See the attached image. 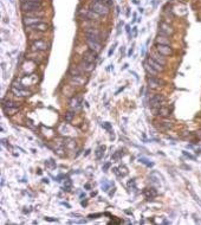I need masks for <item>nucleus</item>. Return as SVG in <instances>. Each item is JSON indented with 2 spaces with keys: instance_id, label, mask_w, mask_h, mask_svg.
<instances>
[{
  "instance_id": "1",
  "label": "nucleus",
  "mask_w": 201,
  "mask_h": 225,
  "mask_svg": "<svg viewBox=\"0 0 201 225\" xmlns=\"http://www.w3.org/2000/svg\"><path fill=\"white\" fill-rule=\"evenodd\" d=\"M90 10L94 11L98 16H107L109 13V6L103 4L102 1H94L90 5Z\"/></svg>"
},
{
  "instance_id": "2",
  "label": "nucleus",
  "mask_w": 201,
  "mask_h": 225,
  "mask_svg": "<svg viewBox=\"0 0 201 225\" xmlns=\"http://www.w3.org/2000/svg\"><path fill=\"white\" fill-rule=\"evenodd\" d=\"M40 8H42V3L39 0H37V1L21 3V11L23 12H37V11H40Z\"/></svg>"
},
{
  "instance_id": "3",
  "label": "nucleus",
  "mask_w": 201,
  "mask_h": 225,
  "mask_svg": "<svg viewBox=\"0 0 201 225\" xmlns=\"http://www.w3.org/2000/svg\"><path fill=\"white\" fill-rule=\"evenodd\" d=\"M166 103V97L163 95H153L149 98V104L152 108H160Z\"/></svg>"
},
{
  "instance_id": "4",
  "label": "nucleus",
  "mask_w": 201,
  "mask_h": 225,
  "mask_svg": "<svg viewBox=\"0 0 201 225\" xmlns=\"http://www.w3.org/2000/svg\"><path fill=\"white\" fill-rule=\"evenodd\" d=\"M85 37H86V39H92V40H96V42H100V32L97 30V29H86L85 30Z\"/></svg>"
},
{
  "instance_id": "5",
  "label": "nucleus",
  "mask_w": 201,
  "mask_h": 225,
  "mask_svg": "<svg viewBox=\"0 0 201 225\" xmlns=\"http://www.w3.org/2000/svg\"><path fill=\"white\" fill-rule=\"evenodd\" d=\"M174 32L173 27L170 25L166 24V23H160L159 24V34H162V36H172Z\"/></svg>"
},
{
  "instance_id": "6",
  "label": "nucleus",
  "mask_w": 201,
  "mask_h": 225,
  "mask_svg": "<svg viewBox=\"0 0 201 225\" xmlns=\"http://www.w3.org/2000/svg\"><path fill=\"white\" fill-rule=\"evenodd\" d=\"M148 84L152 89H157V88H161V86L165 85V81L161 78H157L155 76H152L148 78Z\"/></svg>"
},
{
  "instance_id": "7",
  "label": "nucleus",
  "mask_w": 201,
  "mask_h": 225,
  "mask_svg": "<svg viewBox=\"0 0 201 225\" xmlns=\"http://www.w3.org/2000/svg\"><path fill=\"white\" fill-rule=\"evenodd\" d=\"M32 47L37 50V51H46L50 47V44L46 43L45 40H36L32 43Z\"/></svg>"
},
{
  "instance_id": "8",
  "label": "nucleus",
  "mask_w": 201,
  "mask_h": 225,
  "mask_svg": "<svg viewBox=\"0 0 201 225\" xmlns=\"http://www.w3.org/2000/svg\"><path fill=\"white\" fill-rule=\"evenodd\" d=\"M81 16L84 19H89V20H98V18H99V16L97 13H95V12L91 11V10H83V11H81Z\"/></svg>"
},
{
  "instance_id": "9",
  "label": "nucleus",
  "mask_w": 201,
  "mask_h": 225,
  "mask_svg": "<svg viewBox=\"0 0 201 225\" xmlns=\"http://www.w3.org/2000/svg\"><path fill=\"white\" fill-rule=\"evenodd\" d=\"M156 50L157 52L163 55V56H170L173 55V50L169 45H161V44H156Z\"/></svg>"
},
{
  "instance_id": "10",
  "label": "nucleus",
  "mask_w": 201,
  "mask_h": 225,
  "mask_svg": "<svg viewBox=\"0 0 201 225\" xmlns=\"http://www.w3.org/2000/svg\"><path fill=\"white\" fill-rule=\"evenodd\" d=\"M42 18L40 17H31V16H27V17H24L23 19V23L26 25V26H32L34 24H38V23H42Z\"/></svg>"
},
{
  "instance_id": "11",
  "label": "nucleus",
  "mask_w": 201,
  "mask_h": 225,
  "mask_svg": "<svg viewBox=\"0 0 201 225\" xmlns=\"http://www.w3.org/2000/svg\"><path fill=\"white\" fill-rule=\"evenodd\" d=\"M83 72H91L94 69H95V63H90V62H86V60H82L79 65H78Z\"/></svg>"
},
{
  "instance_id": "12",
  "label": "nucleus",
  "mask_w": 201,
  "mask_h": 225,
  "mask_svg": "<svg viewBox=\"0 0 201 225\" xmlns=\"http://www.w3.org/2000/svg\"><path fill=\"white\" fill-rule=\"evenodd\" d=\"M86 44L88 46L90 47V50L95 52H100V50H102V45H100L99 42H96V40H92V39H86Z\"/></svg>"
},
{
  "instance_id": "13",
  "label": "nucleus",
  "mask_w": 201,
  "mask_h": 225,
  "mask_svg": "<svg viewBox=\"0 0 201 225\" xmlns=\"http://www.w3.org/2000/svg\"><path fill=\"white\" fill-rule=\"evenodd\" d=\"M83 59L86 62H90V63H95V60L97 59V52L92 51V50H90V51H88V52H84Z\"/></svg>"
},
{
  "instance_id": "14",
  "label": "nucleus",
  "mask_w": 201,
  "mask_h": 225,
  "mask_svg": "<svg viewBox=\"0 0 201 225\" xmlns=\"http://www.w3.org/2000/svg\"><path fill=\"white\" fill-rule=\"evenodd\" d=\"M150 58H153L155 62H157V63L159 64H161L162 67H165L166 64H167V60L165 59V56H163V55H161V54H156V52H154V54H152V57H150Z\"/></svg>"
},
{
  "instance_id": "15",
  "label": "nucleus",
  "mask_w": 201,
  "mask_h": 225,
  "mask_svg": "<svg viewBox=\"0 0 201 225\" xmlns=\"http://www.w3.org/2000/svg\"><path fill=\"white\" fill-rule=\"evenodd\" d=\"M29 29L30 30H36V31H42V32H44V31H47V29H49V25L46 24V23H38V24H34V25H32V26H29Z\"/></svg>"
},
{
  "instance_id": "16",
  "label": "nucleus",
  "mask_w": 201,
  "mask_h": 225,
  "mask_svg": "<svg viewBox=\"0 0 201 225\" xmlns=\"http://www.w3.org/2000/svg\"><path fill=\"white\" fill-rule=\"evenodd\" d=\"M69 73L71 75L72 77H82V75H83V71L79 67H76V65H72L70 67L69 69Z\"/></svg>"
},
{
  "instance_id": "17",
  "label": "nucleus",
  "mask_w": 201,
  "mask_h": 225,
  "mask_svg": "<svg viewBox=\"0 0 201 225\" xmlns=\"http://www.w3.org/2000/svg\"><path fill=\"white\" fill-rule=\"evenodd\" d=\"M156 115H160V116H163V117H168L170 115V109L167 108V107H160V108H156Z\"/></svg>"
},
{
  "instance_id": "18",
  "label": "nucleus",
  "mask_w": 201,
  "mask_h": 225,
  "mask_svg": "<svg viewBox=\"0 0 201 225\" xmlns=\"http://www.w3.org/2000/svg\"><path fill=\"white\" fill-rule=\"evenodd\" d=\"M173 126H174V122L170 121V120H167V119H163V120H161V122H160V129H162V130H166V129L173 128Z\"/></svg>"
},
{
  "instance_id": "19",
  "label": "nucleus",
  "mask_w": 201,
  "mask_h": 225,
  "mask_svg": "<svg viewBox=\"0 0 201 225\" xmlns=\"http://www.w3.org/2000/svg\"><path fill=\"white\" fill-rule=\"evenodd\" d=\"M143 194L147 199H153L157 196V191L155 189H153V187H150V189H144L143 190Z\"/></svg>"
},
{
  "instance_id": "20",
  "label": "nucleus",
  "mask_w": 201,
  "mask_h": 225,
  "mask_svg": "<svg viewBox=\"0 0 201 225\" xmlns=\"http://www.w3.org/2000/svg\"><path fill=\"white\" fill-rule=\"evenodd\" d=\"M12 91H13V94L16 95V96H30L31 95V93L30 91H27L26 89H24V88H16V86H13L12 88Z\"/></svg>"
},
{
  "instance_id": "21",
  "label": "nucleus",
  "mask_w": 201,
  "mask_h": 225,
  "mask_svg": "<svg viewBox=\"0 0 201 225\" xmlns=\"http://www.w3.org/2000/svg\"><path fill=\"white\" fill-rule=\"evenodd\" d=\"M147 63L152 67L154 70H156L157 72H160V71H163V67L161 65V64H159L157 62H155L153 58H148V60H147Z\"/></svg>"
},
{
  "instance_id": "22",
  "label": "nucleus",
  "mask_w": 201,
  "mask_h": 225,
  "mask_svg": "<svg viewBox=\"0 0 201 225\" xmlns=\"http://www.w3.org/2000/svg\"><path fill=\"white\" fill-rule=\"evenodd\" d=\"M82 102H83L82 96H77V97H75V98H72V99H71L70 106H71L72 108H75V109H79V108H81Z\"/></svg>"
},
{
  "instance_id": "23",
  "label": "nucleus",
  "mask_w": 201,
  "mask_h": 225,
  "mask_svg": "<svg viewBox=\"0 0 201 225\" xmlns=\"http://www.w3.org/2000/svg\"><path fill=\"white\" fill-rule=\"evenodd\" d=\"M156 44H161V45H170V39L168 38V36L159 34V37L156 38Z\"/></svg>"
},
{
  "instance_id": "24",
  "label": "nucleus",
  "mask_w": 201,
  "mask_h": 225,
  "mask_svg": "<svg viewBox=\"0 0 201 225\" xmlns=\"http://www.w3.org/2000/svg\"><path fill=\"white\" fill-rule=\"evenodd\" d=\"M3 107L4 108H18L19 109V103H17V102H13V101H4L3 102Z\"/></svg>"
},
{
  "instance_id": "25",
  "label": "nucleus",
  "mask_w": 201,
  "mask_h": 225,
  "mask_svg": "<svg viewBox=\"0 0 201 225\" xmlns=\"http://www.w3.org/2000/svg\"><path fill=\"white\" fill-rule=\"evenodd\" d=\"M104 149H105L104 146H99V147L96 149L95 154H96V159H97V160H100V159L103 158V155H104Z\"/></svg>"
},
{
  "instance_id": "26",
  "label": "nucleus",
  "mask_w": 201,
  "mask_h": 225,
  "mask_svg": "<svg viewBox=\"0 0 201 225\" xmlns=\"http://www.w3.org/2000/svg\"><path fill=\"white\" fill-rule=\"evenodd\" d=\"M111 186H112V182L108 181V179H103V180H102V184H100V187H102V190H103L104 192H108Z\"/></svg>"
},
{
  "instance_id": "27",
  "label": "nucleus",
  "mask_w": 201,
  "mask_h": 225,
  "mask_svg": "<svg viewBox=\"0 0 201 225\" xmlns=\"http://www.w3.org/2000/svg\"><path fill=\"white\" fill-rule=\"evenodd\" d=\"M139 161L142 162V164H144V165L148 166V167H153V166H154V162H150L147 158H143V156H141V158L139 159Z\"/></svg>"
},
{
  "instance_id": "28",
  "label": "nucleus",
  "mask_w": 201,
  "mask_h": 225,
  "mask_svg": "<svg viewBox=\"0 0 201 225\" xmlns=\"http://www.w3.org/2000/svg\"><path fill=\"white\" fill-rule=\"evenodd\" d=\"M122 156H123V151H117L114 155L111 156V159L114 160V161H118V160H121Z\"/></svg>"
},
{
  "instance_id": "29",
  "label": "nucleus",
  "mask_w": 201,
  "mask_h": 225,
  "mask_svg": "<svg viewBox=\"0 0 201 225\" xmlns=\"http://www.w3.org/2000/svg\"><path fill=\"white\" fill-rule=\"evenodd\" d=\"M73 116H75V111H68L66 114H65V116H64V119H65V121L66 122H71V120L73 119Z\"/></svg>"
},
{
  "instance_id": "30",
  "label": "nucleus",
  "mask_w": 201,
  "mask_h": 225,
  "mask_svg": "<svg viewBox=\"0 0 201 225\" xmlns=\"http://www.w3.org/2000/svg\"><path fill=\"white\" fill-rule=\"evenodd\" d=\"M144 69H146L149 73H152V75H156V73H157V71H156V70H154V69H153L152 67H150L148 63H144Z\"/></svg>"
},
{
  "instance_id": "31",
  "label": "nucleus",
  "mask_w": 201,
  "mask_h": 225,
  "mask_svg": "<svg viewBox=\"0 0 201 225\" xmlns=\"http://www.w3.org/2000/svg\"><path fill=\"white\" fill-rule=\"evenodd\" d=\"M71 186H72V181L70 179H66L64 184V191H71Z\"/></svg>"
},
{
  "instance_id": "32",
  "label": "nucleus",
  "mask_w": 201,
  "mask_h": 225,
  "mask_svg": "<svg viewBox=\"0 0 201 225\" xmlns=\"http://www.w3.org/2000/svg\"><path fill=\"white\" fill-rule=\"evenodd\" d=\"M128 189L129 190H136V185H135V180L131 179L129 182H128Z\"/></svg>"
},
{
  "instance_id": "33",
  "label": "nucleus",
  "mask_w": 201,
  "mask_h": 225,
  "mask_svg": "<svg viewBox=\"0 0 201 225\" xmlns=\"http://www.w3.org/2000/svg\"><path fill=\"white\" fill-rule=\"evenodd\" d=\"M4 110H5V113H8L10 115H12L13 113H16L18 110V108H4Z\"/></svg>"
},
{
  "instance_id": "34",
  "label": "nucleus",
  "mask_w": 201,
  "mask_h": 225,
  "mask_svg": "<svg viewBox=\"0 0 201 225\" xmlns=\"http://www.w3.org/2000/svg\"><path fill=\"white\" fill-rule=\"evenodd\" d=\"M102 127H103L104 129H107L108 132H111V129H112V128H111V124H110L109 122H103V123H102Z\"/></svg>"
},
{
  "instance_id": "35",
  "label": "nucleus",
  "mask_w": 201,
  "mask_h": 225,
  "mask_svg": "<svg viewBox=\"0 0 201 225\" xmlns=\"http://www.w3.org/2000/svg\"><path fill=\"white\" fill-rule=\"evenodd\" d=\"M191 193H192V196H193V198L195 199V202H196V203H198V204H199V205L201 206V200H200V198H199V197H198V196H196V194L194 193V191H193L192 189H191Z\"/></svg>"
},
{
  "instance_id": "36",
  "label": "nucleus",
  "mask_w": 201,
  "mask_h": 225,
  "mask_svg": "<svg viewBox=\"0 0 201 225\" xmlns=\"http://www.w3.org/2000/svg\"><path fill=\"white\" fill-rule=\"evenodd\" d=\"M117 46V43H114V45H112L111 47H110V50H109V52H108V56L109 57H111V55L114 54V51H115V47Z\"/></svg>"
},
{
  "instance_id": "37",
  "label": "nucleus",
  "mask_w": 201,
  "mask_h": 225,
  "mask_svg": "<svg viewBox=\"0 0 201 225\" xmlns=\"http://www.w3.org/2000/svg\"><path fill=\"white\" fill-rule=\"evenodd\" d=\"M182 153H183V155H185V156H187L188 159H191V160H195V156H194V155H192L191 153H188V152H186V151H183Z\"/></svg>"
},
{
  "instance_id": "38",
  "label": "nucleus",
  "mask_w": 201,
  "mask_h": 225,
  "mask_svg": "<svg viewBox=\"0 0 201 225\" xmlns=\"http://www.w3.org/2000/svg\"><path fill=\"white\" fill-rule=\"evenodd\" d=\"M45 165H49V166H51V167H56V162L53 160H49L45 162Z\"/></svg>"
},
{
  "instance_id": "39",
  "label": "nucleus",
  "mask_w": 201,
  "mask_h": 225,
  "mask_svg": "<svg viewBox=\"0 0 201 225\" xmlns=\"http://www.w3.org/2000/svg\"><path fill=\"white\" fill-rule=\"evenodd\" d=\"M125 31H127L128 36H129V39L131 38V34H130V25H125Z\"/></svg>"
},
{
  "instance_id": "40",
  "label": "nucleus",
  "mask_w": 201,
  "mask_h": 225,
  "mask_svg": "<svg viewBox=\"0 0 201 225\" xmlns=\"http://www.w3.org/2000/svg\"><path fill=\"white\" fill-rule=\"evenodd\" d=\"M97 217H100V215H99V213H96V215H90V216H88V218H89V219H96Z\"/></svg>"
},
{
  "instance_id": "41",
  "label": "nucleus",
  "mask_w": 201,
  "mask_h": 225,
  "mask_svg": "<svg viewBox=\"0 0 201 225\" xmlns=\"http://www.w3.org/2000/svg\"><path fill=\"white\" fill-rule=\"evenodd\" d=\"M110 165H111L110 162H107V164H104V166H103V171H104V172H107V171H108V168L110 167Z\"/></svg>"
},
{
  "instance_id": "42",
  "label": "nucleus",
  "mask_w": 201,
  "mask_h": 225,
  "mask_svg": "<svg viewBox=\"0 0 201 225\" xmlns=\"http://www.w3.org/2000/svg\"><path fill=\"white\" fill-rule=\"evenodd\" d=\"M133 54H134V47H130V50L128 51V57H131Z\"/></svg>"
},
{
  "instance_id": "43",
  "label": "nucleus",
  "mask_w": 201,
  "mask_h": 225,
  "mask_svg": "<svg viewBox=\"0 0 201 225\" xmlns=\"http://www.w3.org/2000/svg\"><path fill=\"white\" fill-rule=\"evenodd\" d=\"M137 36V27H133V37Z\"/></svg>"
},
{
  "instance_id": "44",
  "label": "nucleus",
  "mask_w": 201,
  "mask_h": 225,
  "mask_svg": "<svg viewBox=\"0 0 201 225\" xmlns=\"http://www.w3.org/2000/svg\"><path fill=\"white\" fill-rule=\"evenodd\" d=\"M195 135H196V137H198V139H199V140H201V130H198Z\"/></svg>"
},
{
  "instance_id": "45",
  "label": "nucleus",
  "mask_w": 201,
  "mask_h": 225,
  "mask_svg": "<svg viewBox=\"0 0 201 225\" xmlns=\"http://www.w3.org/2000/svg\"><path fill=\"white\" fill-rule=\"evenodd\" d=\"M45 220H50V222H57V219H53V218H49V217H45Z\"/></svg>"
},
{
  "instance_id": "46",
  "label": "nucleus",
  "mask_w": 201,
  "mask_h": 225,
  "mask_svg": "<svg viewBox=\"0 0 201 225\" xmlns=\"http://www.w3.org/2000/svg\"><path fill=\"white\" fill-rule=\"evenodd\" d=\"M112 5V0H107V6H111Z\"/></svg>"
},
{
  "instance_id": "47",
  "label": "nucleus",
  "mask_w": 201,
  "mask_h": 225,
  "mask_svg": "<svg viewBox=\"0 0 201 225\" xmlns=\"http://www.w3.org/2000/svg\"><path fill=\"white\" fill-rule=\"evenodd\" d=\"M21 3H26V1H37V0H20Z\"/></svg>"
},
{
  "instance_id": "48",
  "label": "nucleus",
  "mask_w": 201,
  "mask_h": 225,
  "mask_svg": "<svg viewBox=\"0 0 201 225\" xmlns=\"http://www.w3.org/2000/svg\"><path fill=\"white\" fill-rule=\"evenodd\" d=\"M71 216L72 217H82L81 215H77V213H71Z\"/></svg>"
},
{
  "instance_id": "49",
  "label": "nucleus",
  "mask_w": 201,
  "mask_h": 225,
  "mask_svg": "<svg viewBox=\"0 0 201 225\" xmlns=\"http://www.w3.org/2000/svg\"><path fill=\"white\" fill-rule=\"evenodd\" d=\"M62 205H65V206H66V207H70V205H69V204H68V203H62Z\"/></svg>"
},
{
  "instance_id": "50",
  "label": "nucleus",
  "mask_w": 201,
  "mask_h": 225,
  "mask_svg": "<svg viewBox=\"0 0 201 225\" xmlns=\"http://www.w3.org/2000/svg\"><path fill=\"white\" fill-rule=\"evenodd\" d=\"M116 13H117V14L120 13V7H116Z\"/></svg>"
},
{
  "instance_id": "51",
  "label": "nucleus",
  "mask_w": 201,
  "mask_h": 225,
  "mask_svg": "<svg viewBox=\"0 0 201 225\" xmlns=\"http://www.w3.org/2000/svg\"><path fill=\"white\" fill-rule=\"evenodd\" d=\"M82 206H86V202H82Z\"/></svg>"
},
{
  "instance_id": "52",
  "label": "nucleus",
  "mask_w": 201,
  "mask_h": 225,
  "mask_svg": "<svg viewBox=\"0 0 201 225\" xmlns=\"http://www.w3.org/2000/svg\"><path fill=\"white\" fill-rule=\"evenodd\" d=\"M139 11L141 12V13H143V8H142V7H140V8H139Z\"/></svg>"
},
{
  "instance_id": "53",
  "label": "nucleus",
  "mask_w": 201,
  "mask_h": 225,
  "mask_svg": "<svg viewBox=\"0 0 201 225\" xmlns=\"http://www.w3.org/2000/svg\"><path fill=\"white\" fill-rule=\"evenodd\" d=\"M95 1H103V0H95Z\"/></svg>"
}]
</instances>
